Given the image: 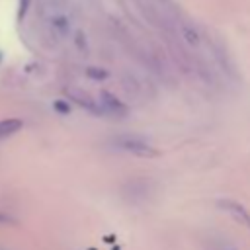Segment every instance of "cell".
Wrapping results in <instances>:
<instances>
[{
    "instance_id": "1",
    "label": "cell",
    "mask_w": 250,
    "mask_h": 250,
    "mask_svg": "<svg viewBox=\"0 0 250 250\" xmlns=\"http://www.w3.org/2000/svg\"><path fill=\"white\" fill-rule=\"evenodd\" d=\"M111 143L123 150V152H129L133 156H139V158H156L158 156V148L154 145H150L145 137L141 135H133V133H125V135H117L111 139Z\"/></svg>"
},
{
    "instance_id": "2",
    "label": "cell",
    "mask_w": 250,
    "mask_h": 250,
    "mask_svg": "<svg viewBox=\"0 0 250 250\" xmlns=\"http://www.w3.org/2000/svg\"><path fill=\"white\" fill-rule=\"evenodd\" d=\"M100 107L104 111V115H111V117H125L129 113L127 105L111 92L102 90L100 92Z\"/></svg>"
},
{
    "instance_id": "3",
    "label": "cell",
    "mask_w": 250,
    "mask_h": 250,
    "mask_svg": "<svg viewBox=\"0 0 250 250\" xmlns=\"http://www.w3.org/2000/svg\"><path fill=\"white\" fill-rule=\"evenodd\" d=\"M217 207H219V209H223L225 213H229L234 221L242 223V225L250 230V213H248V209H246L240 201H236V199H229V197H223V199H217Z\"/></svg>"
},
{
    "instance_id": "4",
    "label": "cell",
    "mask_w": 250,
    "mask_h": 250,
    "mask_svg": "<svg viewBox=\"0 0 250 250\" xmlns=\"http://www.w3.org/2000/svg\"><path fill=\"white\" fill-rule=\"evenodd\" d=\"M68 96H70L72 102H76V104H78L80 107H84L86 111H90V113H94V115H104L100 104H96L90 96H86V94H82V92H70Z\"/></svg>"
},
{
    "instance_id": "5",
    "label": "cell",
    "mask_w": 250,
    "mask_h": 250,
    "mask_svg": "<svg viewBox=\"0 0 250 250\" xmlns=\"http://www.w3.org/2000/svg\"><path fill=\"white\" fill-rule=\"evenodd\" d=\"M23 127V121L18 117H10V119H2L0 121V141L12 137L14 133H18Z\"/></svg>"
},
{
    "instance_id": "6",
    "label": "cell",
    "mask_w": 250,
    "mask_h": 250,
    "mask_svg": "<svg viewBox=\"0 0 250 250\" xmlns=\"http://www.w3.org/2000/svg\"><path fill=\"white\" fill-rule=\"evenodd\" d=\"M86 74H88L90 78H94V80H105V78L109 76V72H107V70H104V68H96V66L86 68Z\"/></svg>"
},
{
    "instance_id": "7",
    "label": "cell",
    "mask_w": 250,
    "mask_h": 250,
    "mask_svg": "<svg viewBox=\"0 0 250 250\" xmlns=\"http://www.w3.org/2000/svg\"><path fill=\"white\" fill-rule=\"evenodd\" d=\"M184 37H186V41L189 43V45H199V33L193 29V27H184Z\"/></svg>"
},
{
    "instance_id": "8",
    "label": "cell",
    "mask_w": 250,
    "mask_h": 250,
    "mask_svg": "<svg viewBox=\"0 0 250 250\" xmlns=\"http://www.w3.org/2000/svg\"><path fill=\"white\" fill-rule=\"evenodd\" d=\"M29 4H31V0H20V4H18V21H21L25 18V14L29 10Z\"/></svg>"
},
{
    "instance_id": "9",
    "label": "cell",
    "mask_w": 250,
    "mask_h": 250,
    "mask_svg": "<svg viewBox=\"0 0 250 250\" xmlns=\"http://www.w3.org/2000/svg\"><path fill=\"white\" fill-rule=\"evenodd\" d=\"M53 107H55L59 113H70V105H68L64 100H55Z\"/></svg>"
},
{
    "instance_id": "10",
    "label": "cell",
    "mask_w": 250,
    "mask_h": 250,
    "mask_svg": "<svg viewBox=\"0 0 250 250\" xmlns=\"http://www.w3.org/2000/svg\"><path fill=\"white\" fill-rule=\"evenodd\" d=\"M55 25H57L62 33H66V29H68V25H66V20H64V18H57V20H55Z\"/></svg>"
},
{
    "instance_id": "11",
    "label": "cell",
    "mask_w": 250,
    "mask_h": 250,
    "mask_svg": "<svg viewBox=\"0 0 250 250\" xmlns=\"http://www.w3.org/2000/svg\"><path fill=\"white\" fill-rule=\"evenodd\" d=\"M10 221V217H6V215H0V223H8Z\"/></svg>"
},
{
    "instance_id": "12",
    "label": "cell",
    "mask_w": 250,
    "mask_h": 250,
    "mask_svg": "<svg viewBox=\"0 0 250 250\" xmlns=\"http://www.w3.org/2000/svg\"><path fill=\"white\" fill-rule=\"evenodd\" d=\"M227 250H234V248H227Z\"/></svg>"
},
{
    "instance_id": "13",
    "label": "cell",
    "mask_w": 250,
    "mask_h": 250,
    "mask_svg": "<svg viewBox=\"0 0 250 250\" xmlns=\"http://www.w3.org/2000/svg\"><path fill=\"white\" fill-rule=\"evenodd\" d=\"M0 59H2V53H0Z\"/></svg>"
}]
</instances>
